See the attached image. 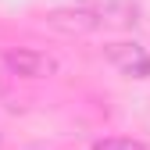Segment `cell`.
<instances>
[{
	"mask_svg": "<svg viewBox=\"0 0 150 150\" xmlns=\"http://www.w3.org/2000/svg\"><path fill=\"white\" fill-rule=\"evenodd\" d=\"M107 54H111V61H115L125 75H136V79L150 75V54L139 43H115Z\"/></svg>",
	"mask_w": 150,
	"mask_h": 150,
	"instance_id": "cell-1",
	"label": "cell"
},
{
	"mask_svg": "<svg viewBox=\"0 0 150 150\" xmlns=\"http://www.w3.org/2000/svg\"><path fill=\"white\" fill-rule=\"evenodd\" d=\"M93 150H146V146L136 143V139H100Z\"/></svg>",
	"mask_w": 150,
	"mask_h": 150,
	"instance_id": "cell-3",
	"label": "cell"
},
{
	"mask_svg": "<svg viewBox=\"0 0 150 150\" xmlns=\"http://www.w3.org/2000/svg\"><path fill=\"white\" fill-rule=\"evenodd\" d=\"M4 64L11 71H18V75H47L54 68V61L47 54H36V50H11L4 57Z\"/></svg>",
	"mask_w": 150,
	"mask_h": 150,
	"instance_id": "cell-2",
	"label": "cell"
}]
</instances>
